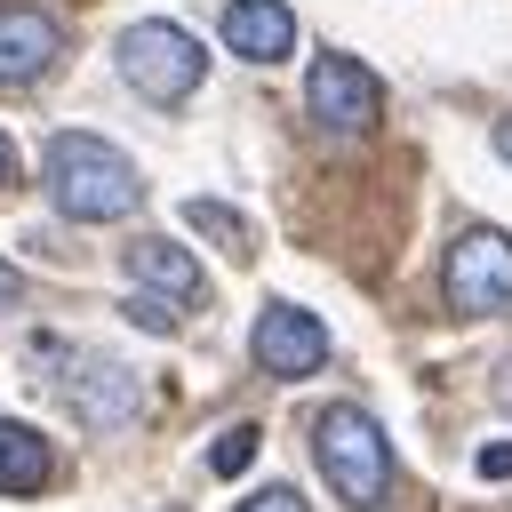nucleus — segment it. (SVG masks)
<instances>
[{"mask_svg":"<svg viewBox=\"0 0 512 512\" xmlns=\"http://www.w3.org/2000/svg\"><path fill=\"white\" fill-rule=\"evenodd\" d=\"M40 184H48V200H56L72 224H112V216H128V208L144 200L136 160H128L120 144L88 136V128L48 136V152H40Z\"/></svg>","mask_w":512,"mask_h":512,"instance_id":"1","label":"nucleus"},{"mask_svg":"<svg viewBox=\"0 0 512 512\" xmlns=\"http://www.w3.org/2000/svg\"><path fill=\"white\" fill-rule=\"evenodd\" d=\"M312 464H320V480L336 488L344 512L392 504V440L360 400H336V408L312 416Z\"/></svg>","mask_w":512,"mask_h":512,"instance_id":"2","label":"nucleus"},{"mask_svg":"<svg viewBox=\"0 0 512 512\" xmlns=\"http://www.w3.org/2000/svg\"><path fill=\"white\" fill-rule=\"evenodd\" d=\"M112 64H120V80H128L144 104H184V96L208 80V48H200L184 24H168V16L128 24L120 48H112Z\"/></svg>","mask_w":512,"mask_h":512,"instance_id":"3","label":"nucleus"},{"mask_svg":"<svg viewBox=\"0 0 512 512\" xmlns=\"http://www.w3.org/2000/svg\"><path fill=\"white\" fill-rule=\"evenodd\" d=\"M440 296H448V312H464V320L512 312V232H504V224L456 232V240H448V264H440Z\"/></svg>","mask_w":512,"mask_h":512,"instance_id":"4","label":"nucleus"},{"mask_svg":"<svg viewBox=\"0 0 512 512\" xmlns=\"http://www.w3.org/2000/svg\"><path fill=\"white\" fill-rule=\"evenodd\" d=\"M304 112H312L328 136H368V128L384 120V80H376L360 56H344V48H320L312 72H304Z\"/></svg>","mask_w":512,"mask_h":512,"instance_id":"5","label":"nucleus"},{"mask_svg":"<svg viewBox=\"0 0 512 512\" xmlns=\"http://www.w3.org/2000/svg\"><path fill=\"white\" fill-rule=\"evenodd\" d=\"M72 368L56 376V392L72 400V416L88 424V432H128L136 416H144V384H136V368L128 360H112V352H64Z\"/></svg>","mask_w":512,"mask_h":512,"instance_id":"6","label":"nucleus"},{"mask_svg":"<svg viewBox=\"0 0 512 512\" xmlns=\"http://www.w3.org/2000/svg\"><path fill=\"white\" fill-rule=\"evenodd\" d=\"M248 352H256V368H264V376L304 384V376H320V368H328V328H320L304 304H264V312H256V328H248Z\"/></svg>","mask_w":512,"mask_h":512,"instance_id":"7","label":"nucleus"},{"mask_svg":"<svg viewBox=\"0 0 512 512\" xmlns=\"http://www.w3.org/2000/svg\"><path fill=\"white\" fill-rule=\"evenodd\" d=\"M224 48L240 64H288L296 56V8L288 0H224Z\"/></svg>","mask_w":512,"mask_h":512,"instance_id":"8","label":"nucleus"},{"mask_svg":"<svg viewBox=\"0 0 512 512\" xmlns=\"http://www.w3.org/2000/svg\"><path fill=\"white\" fill-rule=\"evenodd\" d=\"M56 56H64V24L48 8H0V88L40 80Z\"/></svg>","mask_w":512,"mask_h":512,"instance_id":"9","label":"nucleus"},{"mask_svg":"<svg viewBox=\"0 0 512 512\" xmlns=\"http://www.w3.org/2000/svg\"><path fill=\"white\" fill-rule=\"evenodd\" d=\"M128 280L152 288V296H168L176 312L208 304V280H200V264H192L184 240H128Z\"/></svg>","mask_w":512,"mask_h":512,"instance_id":"10","label":"nucleus"},{"mask_svg":"<svg viewBox=\"0 0 512 512\" xmlns=\"http://www.w3.org/2000/svg\"><path fill=\"white\" fill-rule=\"evenodd\" d=\"M48 472H56L48 432H32V424L0 416V496H40V488H48Z\"/></svg>","mask_w":512,"mask_h":512,"instance_id":"11","label":"nucleus"},{"mask_svg":"<svg viewBox=\"0 0 512 512\" xmlns=\"http://www.w3.org/2000/svg\"><path fill=\"white\" fill-rule=\"evenodd\" d=\"M184 224H192V232H208L224 256H248V248H256V240H248V216H240V208H224V200H184Z\"/></svg>","mask_w":512,"mask_h":512,"instance_id":"12","label":"nucleus"},{"mask_svg":"<svg viewBox=\"0 0 512 512\" xmlns=\"http://www.w3.org/2000/svg\"><path fill=\"white\" fill-rule=\"evenodd\" d=\"M248 464H256V424H232V432L208 448V472H216V480H232V472H248Z\"/></svg>","mask_w":512,"mask_h":512,"instance_id":"13","label":"nucleus"},{"mask_svg":"<svg viewBox=\"0 0 512 512\" xmlns=\"http://www.w3.org/2000/svg\"><path fill=\"white\" fill-rule=\"evenodd\" d=\"M120 312H128L136 328H152V336H176V304H168V296H152V288H136Z\"/></svg>","mask_w":512,"mask_h":512,"instance_id":"14","label":"nucleus"},{"mask_svg":"<svg viewBox=\"0 0 512 512\" xmlns=\"http://www.w3.org/2000/svg\"><path fill=\"white\" fill-rule=\"evenodd\" d=\"M240 512H304V496H296V488H256Z\"/></svg>","mask_w":512,"mask_h":512,"instance_id":"15","label":"nucleus"},{"mask_svg":"<svg viewBox=\"0 0 512 512\" xmlns=\"http://www.w3.org/2000/svg\"><path fill=\"white\" fill-rule=\"evenodd\" d=\"M472 472H480V480H504V472H512V440H496V448H480V456H472Z\"/></svg>","mask_w":512,"mask_h":512,"instance_id":"16","label":"nucleus"},{"mask_svg":"<svg viewBox=\"0 0 512 512\" xmlns=\"http://www.w3.org/2000/svg\"><path fill=\"white\" fill-rule=\"evenodd\" d=\"M8 304H24V272L0 256V312H8Z\"/></svg>","mask_w":512,"mask_h":512,"instance_id":"17","label":"nucleus"},{"mask_svg":"<svg viewBox=\"0 0 512 512\" xmlns=\"http://www.w3.org/2000/svg\"><path fill=\"white\" fill-rule=\"evenodd\" d=\"M488 144H496V160H512V112L496 120V136H488Z\"/></svg>","mask_w":512,"mask_h":512,"instance_id":"18","label":"nucleus"},{"mask_svg":"<svg viewBox=\"0 0 512 512\" xmlns=\"http://www.w3.org/2000/svg\"><path fill=\"white\" fill-rule=\"evenodd\" d=\"M8 176H16V144L0 136V184H8Z\"/></svg>","mask_w":512,"mask_h":512,"instance_id":"19","label":"nucleus"}]
</instances>
